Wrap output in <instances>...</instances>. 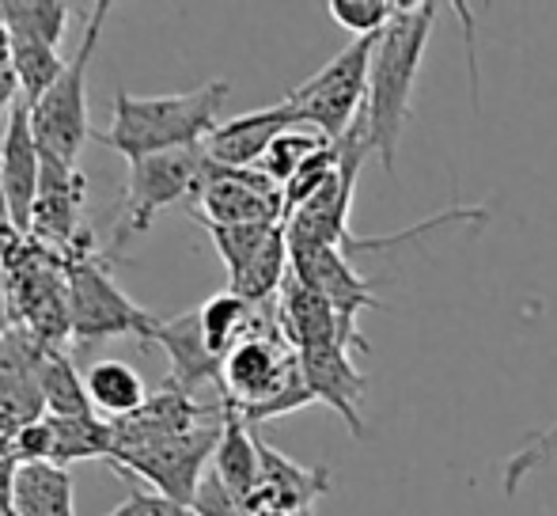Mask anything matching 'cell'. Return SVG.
<instances>
[{
  "instance_id": "cell-1",
  "label": "cell",
  "mask_w": 557,
  "mask_h": 516,
  "mask_svg": "<svg viewBox=\"0 0 557 516\" xmlns=\"http://www.w3.org/2000/svg\"><path fill=\"white\" fill-rule=\"evenodd\" d=\"M227 91H232L227 81H209L186 96H129L117 88L111 99V126L96 137L129 163L201 148L209 133L221 126Z\"/></svg>"
},
{
  "instance_id": "cell-2",
  "label": "cell",
  "mask_w": 557,
  "mask_h": 516,
  "mask_svg": "<svg viewBox=\"0 0 557 516\" xmlns=\"http://www.w3.org/2000/svg\"><path fill=\"white\" fill-rule=\"evenodd\" d=\"M221 403L232 406L247 426L281 418L300 406H311L308 384H304L300 354L281 331L277 311H262L243 342H235L224 357L221 372Z\"/></svg>"
},
{
  "instance_id": "cell-3",
  "label": "cell",
  "mask_w": 557,
  "mask_h": 516,
  "mask_svg": "<svg viewBox=\"0 0 557 516\" xmlns=\"http://www.w3.org/2000/svg\"><path fill=\"white\" fill-rule=\"evenodd\" d=\"M436 8L441 4H406L398 20L380 35L372 53V76H368L364 119L372 133V148L380 156L383 171H395L398 140H403L410 99L418 88L421 58H425L429 35H433Z\"/></svg>"
},
{
  "instance_id": "cell-4",
  "label": "cell",
  "mask_w": 557,
  "mask_h": 516,
  "mask_svg": "<svg viewBox=\"0 0 557 516\" xmlns=\"http://www.w3.org/2000/svg\"><path fill=\"white\" fill-rule=\"evenodd\" d=\"M107 15H111V4H107V0L91 4L88 23H84V38H81V46H76L73 58H69L65 73H61L58 84L30 107V130H35L38 148H42L46 160H58V163H65V168H76L84 140L91 137L88 69L99 50V35H103Z\"/></svg>"
},
{
  "instance_id": "cell-5",
  "label": "cell",
  "mask_w": 557,
  "mask_h": 516,
  "mask_svg": "<svg viewBox=\"0 0 557 516\" xmlns=\"http://www.w3.org/2000/svg\"><path fill=\"white\" fill-rule=\"evenodd\" d=\"M375 42H380V35L352 38L315 76H308V81L288 91L285 103L296 111L300 126L319 130L334 145L352 130V122L364 114L368 103V76H372Z\"/></svg>"
},
{
  "instance_id": "cell-6",
  "label": "cell",
  "mask_w": 557,
  "mask_h": 516,
  "mask_svg": "<svg viewBox=\"0 0 557 516\" xmlns=\"http://www.w3.org/2000/svg\"><path fill=\"white\" fill-rule=\"evenodd\" d=\"M65 300H69V334L81 342L117 339L133 334L140 346H152V334L160 316H148L145 308L129 300L111 281L107 266L91 255H73L65 273Z\"/></svg>"
},
{
  "instance_id": "cell-7",
  "label": "cell",
  "mask_w": 557,
  "mask_h": 516,
  "mask_svg": "<svg viewBox=\"0 0 557 516\" xmlns=\"http://www.w3.org/2000/svg\"><path fill=\"white\" fill-rule=\"evenodd\" d=\"M221 433H224V418L209 421L201 429H190V433L168 437V441H152V444H140V449L117 452L111 467L122 479H145L148 487L160 490L171 502L194 505L201 479L213 467Z\"/></svg>"
},
{
  "instance_id": "cell-8",
  "label": "cell",
  "mask_w": 557,
  "mask_h": 516,
  "mask_svg": "<svg viewBox=\"0 0 557 516\" xmlns=\"http://www.w3.org/2000/svg\"><path fill=\"white\" fill-rule=\"evenodd\" d=\"M201 179H206V152H201V148H183V152H163V156H148V160L129 163L122 221H117V232H114L117 251H122L129 239L145 236L160 209L198 201Z\"/></svg>"
},
{
  "instance_id": "cell-9",
  "label": "cell",
  "mask_w": 557,
  "mask_h": 516,
  "mask_svg": "<svg viewBox=\"0 0 557 516\" xmlns=\"http://www.w3.org/2000/svg\"><path fill=\"white\" fill-rule=\"evenodd\" d=\"M198 217L206 229L239 224H285V191L258 168H216L206 160L198 191Z\"/></svg>"
},
{
  "instance_id": "cell-10",
  "label": "cell",
  "mask_w": 557,
  "mask_h": 516,
  "mask_svg": "<svg viewBox=\"0 0 557 516\" xmlns=\"http://www.w3.org/2000/svg\"><path fill=\"white\" fill-rule=\"evenodd\" d=\"M293 251V273L300 281H308L315 293H323L331 300V308L342 319V334L345 346L357 349V354H368L364 334L357 331V316L360 311L383 308V300L375 296L372 281L360 278L352 270L349 255L337 251V247H288Z\"/></svg>"
},
{
  "instance_id": "cell-11",
  "label": "cell",
  "mask_w": 557,
  "mask_h": 516,
  "mask_svg": "<svg viewBox=\"0 0 557 516\" xmlns=\"http://www.w3.org/2000/svg\"><path fill=\"white\" fill-rule=\"evenodd\" d=\"M38 191H42V148L30 130V107L20 99L0 133V201H4V221L15 232L35 229Z\"/></svg>"
},
{
  "instance_id": "cell-12",
  "label": "cell",
  "mask_w": 557,
  "mask_h": 516,
  "mask_svg": "<svg viewBox=\"0 0 557 516\" xmlns=\"http://www.w3.org/2000/svg\"><path fill=\"white\" fill-rule=\"evenodd\" d=\"M15 441L20 464H81V459H114V426L107 418H38L23 426Z\"/></svg>"
},
{
  "instance_id": "cell-13",
  "label": "cell",
  "mask_w": 557,
  "mask_h": 516,
  "mask_svg": "<svg viewBox=\"0 0 557 516\" xmlns=\"http://www.w3.org/2000/svg\"><path fill=\"white\" fill-rule=\"evenodd\" d=\"M300 369H304V384H308L311 398L331 406L334 414H342L349 433L360 441V437L368 433V426H364L368 380H364V372L352 365L349 346L331 342V346L300 349Z\"/></svg>"
},
{
  "instance_id": "cell-14",
  "label": "cell",
  "mask_w": 557,
  "mask_h": 516,
  "mask_svg": "<svg viewBox=\"0 0 557 516\" xmlns=\"http://www.w3.org/2000/svg\"><path fill=\"white\" fill-rule=\"evenodd\" d=\"M293 126H300L296 111L281 99V103H273V107H258V111H247V114H239V119L221 122V126L206 137L201 152H206V160L216 163V168L247 171V168H258L262 156L270 152L273 140Z\"/></svg>"
},
{
  "instance_id": "cell-15",
  "label": "cell",
  "mask_w": 557,
  "mask_h": 516,
  "mask_svg": "<svg viewBox=\"0 0 557 516\" xmlns=\"http://www.w3.org/2000/svg\"><path fill=\"white\" fill-rule=\"evenodd\" d=\"M42 342H30L20 334L0 339V433L15 437L23 426L42 418V388H38V361Z\"/></svg>"
},
{
  "instance_id": "cell-16",
  "label": "cell",
  "mask_w": 557,
  "mask_h": 516,
  "mask_svg": "<svg viewBox=\"0 0 557 516\" xmlns=\"http://www.w3.org/2000/svg\"><path fill=\"white\" fill-rule=\"evenodd\" d=\"M152 342H160L163 354L171 357V388L186 391V395H198L201 388L221 391V372L224 361L206 346V334H201V316L198 308L183 311L175 319H160L156 323Z\"/></svg>"
},
{
  "instance_id": "cell-17",
  "label": "cell",
  "mask_w": 557,
  "mask_h": 516,
  "mask_svg": "<svg viewBox=\"0 0 557 516\" xmlns=\"http://www.w3.org/2000/svg\"><path fill=\"white\" fill-rule=\"evenodd\" d=\"M258 456H262V487L247 502V509L265 505V509H277L285 516H311L319 497L331 494V471L326 467H300L285 452L265 444L262 437H258Z\"/></svg>"
},
{
  "instance_id": "cell-18",
  "label": "cell",
  "mask_w": 557,
  "mask_h": 516,
  "mask_svg": "<svg viewBox=\"0 0 557 516\" xmlns=\"http://www.w3.org/2000/svg\"><path fill=\"white\" fill-rule=\"evenodd\" d=\"M277 319L285 339L296 346V354L311 346H331V342H342L345 346L342 319L331 308V300L323 293H315L308 281L296 278L293 270H288L285 285L277 293Z\"/></svg>"
},
{
  "instance_id": "cell-19",
  "label": "cell",
  "mask_w": 557,
  "mask_h": 516,
  "mask_svg": "<svg viewBox=\"0 0 557 516\" xmlns=\"http://www.w3.org/2000/svg\"><path fill=\"white\" fill-rule=\"evenodd\" d=\"M81 206H84L81 171L42 156V191H38L35 229L30 232H42L46 239L69 244V239L81 236Z\"/></svg>"
},
{
  "instance_id": "cell-20",
  "label": "cell",
  "mask_w": 557,
  "mask_h": 516,
  "mask_svg": "<svg viewBox=\"0 0 557 516\" xmlns=\"http://www.w3.org/2000/svg\"><path fill=\"white\" fill-rule=\"evenodd\" d=\"M12 516H76L73 471L58 464H20L12 475Z\"/></svg>"
},
{
  "instance_id": "cell-21",
  "label": "cell",
  "mask_w": 557,
  "mask_h": 516,
  "mask_svg": "<svg viewBox=\"0 0 557 516\" xmlns=\"http://www.w3.org/2000/svg\"><path fill=\"white\" fill-rule=\"evenodd\" d=\"M216 479L232 490L239 502H250L262 487V456H258V433H250V426L224 403V433L213 456Z\"/></svg>"
},
{
  "instance_id": "cell-22",
  "label": "cell",
  "mask_w": 557,
  "mask_h": 516,
  "mask_svg": "<svg viewBox=\"0 0 557 516\" xmlns=\"http://www.w3.org/2000/svg\"><path fill=\"white\" fill-rule=\"evenodd\" d=\"M84 388H88L91 410H99L107 421H125L148 403L145 380L133 365L117 361V357H103L84 372Z\"/></svg>"
},
{
  "instance_id": "cell-23",
  "label": "cell",
  "mask_w": 557,
  "mask_h": 516,
  "mask_svg": "<svg viewBox=\"0 0 557 516\" xmlns=\"http://www.w3.org/2000/svg\"><path fill=\"white\" fill-rule=\"evenodd\" d=\"M38 388H42V403H46V410H50V418H88V414H96L88 403L84 377L73 369V361H69L58 346L42 349Z\"/></svg>"
},
{
  "instance_id": "cell-24",
  "label": "cell",
  "mask_w": 557,
  "mask_h": 516,
  "mask_svg": "<svg viewBox=\"0 0 557 516\" xmlns=\"http://www.w3.org/2000/svg\"><path fill=\"white\" fill-rule=\"evenodd\" d=\"M198 316H201L206 346L224 361V357L232 354L235 342H243L250 334V327H255V319H258V308L227 288V293L209 296V300L198 308Z\"/></svg>"
},
{
  "instance_id": "cell-25",
  "label": "cell",
  "mask_w": 557,
  "mask_h": 516,
  "mask_svg": "<svg viewBox=\"0 0 557 516\" xmlns=\"http://www.w3.org/2000/svg\"><path fill=\"white\" fill-rule=\"evenodd\" d=\"M12 35V53H15V73H20V91H23V103L35 107L46 91L58 84V76L65 73L69 58H61V46H50L42 38H30V35Z\"/></svg>"
},
{
  "instance_id": "cell-26",
  "label": "cell",
  "mask_w": 557,
  "mask_h": 516,
  "mask_svg": "<svg viewBox=\"0 0 557 516\" xmlns=\"http://www.w3.org/2000/svg\"><path fill=\"white\" fill-rule=\"evenodd\" d=\"M69 20H73V4H61V0H0V23L8 30L42 38L50 46L65 42Z\"/></svg>"
},
{
  "instance_id": "cell-27",
  "label": "cell",
  "mask_w": 557,
  "mask_h": 516,
  "mask_svg": "<svg viewBox=\"0 0 557 516\" xmlns=\"http://www.w3.org/2000/svg\"><path fill=\"white\" fill-rule=\"evenodd\" d=\"M334 140H326L319 130H311V126H293V130H285L277 140L270 145V152L262 156V163H258V171L262 175H270L273 183L285 191V183L296 175V171L304 168V163L311 160V156H319L323 148H331Z\"/></svg>"
},
{
  "instance_id": "cell-28",
  "label": "cell",
  "mask_w": 557,
  "mask_h": 516,
  "mask_svg": "<svg viewBox=\"0 0 557 516\" xmlns=\"http://www.w3.org/2000/svg\"><path fill=\"white\" fill-rule=\"evenodd\" d=\"M281 229H285V224H239V229H206V232H209V239H213L216 255L224 258L227 281H235L265 247H270V239L277 236Z\"/></svg>"
},
{
  "instance_id": "cell-29",
  "label": "cell",
  "mask_w": 557,
  "mask_h": 516,
  "mask_svg": "<svg viewBox=\"0 0 557 516\" xmlns=\"http://www.w3.org/2000/svg\"><path fill=\"white\" fill-rule=\"evenodd\" d=\"M403 8L406 4H398V0H331L326 12H331V20L337 23V27L349 30V35L375 38L398 20Z\"/></svg>"
},
{
  "instance_id": "cell-30",
  "label": "cell",
  "mask_w": 557,
  "mask_h": 516,
  "mask_svg": "<svg viewBox=\"0 0 557 516\" xmlns=\"http://www.w3.org/2000/svg\"><path fill=\"white\" fill-rule=\"evenodd\" d=\"M557 456V421L550 429H543V433H535L528 444H523L520 452H512L505 464V471H500V487H505V494L512 497L516 490L523 487V482L531 479V475L539 471V467H546L550 459Z\"/></svg>"
},
{
  "instance_id": "cell-31",
  "label": "cell",
  "mask_w": 557,
  "mask_h": 516,
  "mask_svg": "<svg viewBox=\"0 0 557 516\" xmlns=\"http://www.w3.org/2000/svg\"><path fill=\"white\" fill-rule=\"evenodd\" d=\"M190 509H194V516H247V502H239V497L216 479L213 467H209V475L201 479V490H198V497H194Z\"/></svg>"
},
{
  "instance_id": "cell-32",
  "label": "cell",
  "mask_w": 557,
  "mask_h": 516,
  "mask_svg": "<svg viewBox=\"0 0 557 516\" xmlns=\"http://www.w3.org/2000/svg\"><path fill=\"white\" fill-rule=\"evenodd\" d=\"M107 516H194L190 505H178L171 497H163L160 490H140L129 487L122 505H114Z\"/></svg>"
},
{
  "instance_id": "cell-33",
  "label": "cell",
  "mask_w": 557,
  "mask_h": 516,
  "mask_svg": "<svg viewBox=\"0 0 557 516\" xmlns=\"http://www.w3.org/2000/svg\"><path fill=\"white\" fill-rule=\"evenodd\" d=\"M20 99H23V91H20V73H15L12 35H8V27L0 23V122H8V114L15 111Z\"/></svg>"
},
{
  "instance_id": "cell-34",
  "label": "cell",
  "mask_w": 557,
  "mask_h": 516,
  "mask_svg": "<svg viewBox=\"0 0 557 516\" xmlns=\"http://www.w3.org/2000/svg\"><path fill=\"white\" fill-rule=\"evenodd\" d=\"M247 516H285V513H277V509H265V505H250Z\"/></svg>"
}]
</instances>
